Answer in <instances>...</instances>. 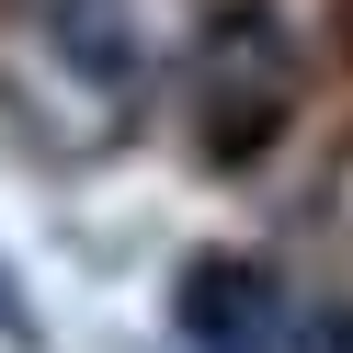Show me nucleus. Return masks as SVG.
<instances>
[{
    "label": "nucleus",
    "mask_w": 353,
    "mask_h": 353,
    "mask_svg": "<svg viewBox=\"0 0 353 353\" xmlns=\"http://www.w3.org/2000/svg\"><path fill=\"white\" fill-rule=\"evenodd\" d=\"M183 342H194V353H330V330L296 319L285 285L251 274V262H194V285H183Z\"/></svg>",
    "instance_id": "nucleus-1"
}]
</instances>
